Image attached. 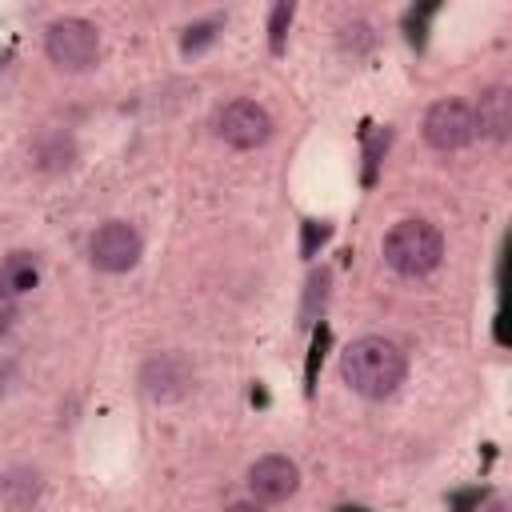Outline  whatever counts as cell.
I'll return each mask as SVG.
<instances>
[{
  "label": "cell",
  "mask_w": 512,
  "mask_h": 512,
  "mask_svg": "<svg viewBox=\"0 0 512 512\" xmlns=\"http://www.w3.org/2000/svg\"><path fill=\"white\" fill-rule=\"evenodd\" d=\"M212 28H216V24H196V28H188V36H184V52L204 48V44L212 40Z\"/></svg>",
  "instance_id": "7c38bea8"
},
{
  "label": "cell",
  "mask_w": 512,
  "mask_h": 512,
  "mask_svg": "<svg viewBox=\"0 0 512 512\" xmlns=\"http://www.w3.org/2000/svg\"><path fill=\"white\" fill-rule=\"evenodd\" d=\"M224 512H264L260 504H252V500H240V504H228Z\"/></svg>",
  "instance_id": "4fadbf2b"
},
{
  "label": "cell",
  "mask_w": 512,
  "mask_h": 512,
  "mask_svg": "<svg viewBox=\"0 0 512 512\" xmlns=\"http://www.w3.org/2000/svg\"><path fill=\"white\" fill-rule=\"evenodd\" d=\"M44 52L56 68H68V72H84L88 64H96L100 56V32L80 20V16H64V20H52L48 32H44Z\"/></svg>",
  "instance_id": "3957f363"
},
{
  "label": "cell",
  "mask_w": 512,
  "mask_h": 512,
  "mask_svg": "<svg viewBox=\"0 0 512 512\" xmlns=\"http://www.w3.org/2000/svg\"><path fill=\"white\" fill-rule=\"evenodd\" d=\"M492 512H504V504H492Z\"/></svg>",
  "instance_id": "5bb4252c"
},
{
  "label": "cell",
  "mask_w": 512,
  "mask_h": 512,
  "mask_svg": "<svg viewBox=\"0 0 512 512\" xmlns=\"http://www.w3.org/2000/svg\"><path fill=\"white\" fill-rule=\"evenodd\" d=\"M476 136V112L472 104L448 96V100H436L428 112H424V140L440 152H456L464 144H472Z\"/></svg>",
  "instance_id": "277c9868"
},
{
  "label": "cell",
  "mask_w": 512,
  "mask_h": 512,
  "mask_svg": "<svg viewBox=\"0 0 512 512\" xmlns=\"http://www.w3.org/2000/svg\"><path fill=\"white\" fill-rule=\"evenodd\" d=\"M248 488L260 504H280L300 488V468L288 456H260L248 468Z\"/></svg>",
  "instance_id": "52a82bcc"
},
{
  "label": "cell",
  "mask_w": 512,
  "mask_h": 512,
  "mask_svg": "<svg viewBox=\"0 0 512 512\" xmlns=\"http://www.w3.org/2000/svg\"><path fill=\"white\" fill-rule=\"evenodd\" d=\"M216 136L232 148H260L272 136V116L256 100H232L216 112Z\"/></svg>",
  "instance_id": "8992f818"
},
{
  "label": "cell",
  "mask_w": 512,
  "mask_h": 512,
  "mask_svg": "<svg viewBox=\"0 0 512 512\" xmlns=\"http://www.w3.org/2000/svg\"><path fill=\"white\" fill-rule=\"evenodd\" d=\"M140 248H144L140 232L128 220H108L88 240V256H92V264L100 272H128V268H136Z\"/></svg>",
  "instance_id": "5b68a950"
},
{
  "label": "cell",
  "mask_w": 512,
  "mask_h": 512,
  "mask_svg": "<svg viewBox=\"0 0 512 512\" xmlns=\"http://www.w3.org/2000/svg\"><path fill=\"white\" fill-rule=\"evenodd\" d=\"M472 112H476V132H488L492 140H508V128H512V96H508L504 84L488 88L480 96V108H472Z\"/></svg>",
  "instance_id": "9c48e42d"
},
{
  "label": "cell",
  "mask_w": 512,
  "mask_h": 512,
  "mask_svg": "<svg viewBox=\"0 0 512 512\" xmlns=\"http://www.w3.org/2000/svg\"><path fill=\"white\" fill-rule=\"evenodd\" d=\"M36 284V260L28 252H12L0 268V288L4 292H28Z\"/></svg>",
  "instance_id": "30bf717a"
},
{
  "label": "cell",
  "mask_w": 512,
  "mask_h": 512,
  "mask_svg": "<svg viewBox=\"0 0 512 512\" xmlns=\"http://www.w3.org/2000/svg\"><path fill=\"white\" fill-rule=\"evenodd\" d=\"M144 392L156 396V400H176L184 388H188V364L180 356H156L144 364V376H140Z\"/></svg>",
  "instance_id": "ba28073f"
},
{
  "label": "cell",
  "mask_w": 512,
  "mask_h": 512,
  "mask_svg": "<svg viewBox=\"0 0 512 512\" xmlns=\"http://www.w3.org/2000/svg\"><path fill=\"white\" fill-rule=\"evenodd\" d=\"M0 296H4V288H0Z\"/></svg>",
  "instance_id": "9a60e30c"
},
{
  "label": "cell",
  "mask_w": 512,
  "mask_h": 512,
  "mask_svg": "<svg viewBox=\"0 0 512 512\" xmlns=\"http://www.w3.org/2000/svg\"><path fill=\"white\" fill-rule=\"evenodd\" d=\"M444 256V236L428 220H400L384 236V260L400 276H428Z\"/></svg>",
  "instance_id": "7a4b0ae2"
},
{
  "label": "cell",
  "mask_w": 512,
  "mask_h": 512,
  "mask_svg": "<svg viewBox=\"0 0 512 512\" xmlns=\"http://www.w3.org/2000/svg\"><path fill=\"white\" fill-rule=\"evenodd\" d=\"M288 20H292V4H276V8H272V24H268V32H272V52L284 48V28H288Z\"/></svg>",
  "instance_id": "8fae6325"
},
{
  "label": "cell",
  "mask_w": 512,
  "mask_h": 512,
  "mask_svg": "<svg viewBox=\"0 0 512 512\" xmlns=\"http://www.w3.org/2000/svg\"><path fill=\"white\" fill-rule=\"evenodd\" d=\"M408 364H404V352L384 340V336H360L344 348L340 356V376L352 392L368 396V400H380L388 392H396V384L404 380Z\"/></svg>",
  "instance_id": "6da1fadb"
}]
</instances>
